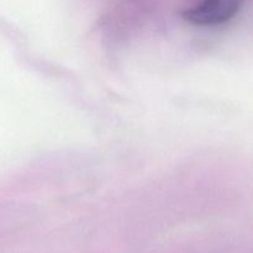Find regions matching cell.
I'll use <instances>...</instances> for the list:
<instances>
[{"label":"cell","mask_w":253,"mask_h":253,"mask_svg":"<svg viewBox=\"0 0 253 253\" xmlns=\"http://www.w3.org/2000/svg\"><path fill=\"white\" fill-rule=\"evenodd\" d=\"M242 0H203L184 12V19L197 26H212L237 14Z\"/></svg>","instance_id":"1"}]
</instances>
